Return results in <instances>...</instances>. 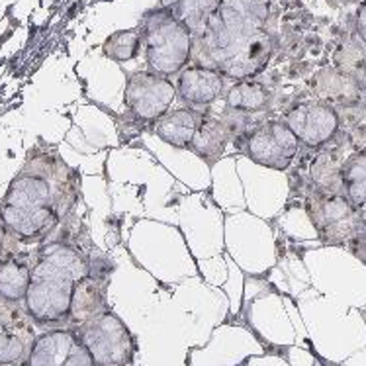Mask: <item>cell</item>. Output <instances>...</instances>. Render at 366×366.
Returning <instances> with one entry per match:
<instances>
[{"instance_id":"obj_1","label":"cell","mask_w":366,"mask_h":366,"mask_svg":"<svg viewBox=\"0 0 366 366\" xmlns=\"http://www.w3.org/2000/svg\"><path fill=\"white\" fill-rule=\"evenodd\" d=\"M274 41L269 31L229 8L219 6L194 39L196 65L214 69L235 81L253 79L269 65Z\"/></svg>"},{"instance_id":"obj_2","label":"cell","mask_w":366,"mask_h":366,"mask_svg":"<svg viewBox=\"0 0 366 366\" xmlns=\"http://www.w3.org/2000/svg\"><path fill=\"white\" fill-rule=\"evenodd\" d=\"M92 274V262L75 247L45 245L31 267V285L24 310L39 325H63L71 322L73 296L79 282Z\"/></svg>"},{"instance_id":"obj_3","label":"cell","mask_w":366,"mask_h":366,"mask_svg":"<svg viewBox=\"0 0 366 366\" xmlns=\"http://www.w3.org/2000/svg\"><path fill=\"white\" fill-rule=\"evenodd\" d=\"M139 30L151 73L169 79L180 73L192 59L194 38L187 26L179 22L169 10L161 6L147 10L142 18Z\"/></svg>"},{"instance_id":"obj_4","label":"cell","mask_w":366,"mask_h":366,"mask_svg":"<svg viewBox=\"0 0 366 366\" xmlns=\"http://www.w3.org/2000/svg\"><path fill=\"white\" fill-rule=\"evenodd\" d=\"M71 329H75L94 366H129L134 362V335L120 315L110 310Z\"/></svg>"},{"instance_id":"obj_5","label":"cell","mask_w":366,"mask_h":366,"mask_svg":"<svg viewBox=\"0 0 366 366\" xmlns=\"http://www.w3.org/2000/svg\"><path fill=\"white\" fill-rule=\"evenodd\" d=\"M306 209L323 243L329 245L355 243L362 233L359 209L345 198V194L323 192L315 188L307 196Z\"/></svg>"},{"instance_id":"obj_6","label":"cell","mask_w":366,"mask_h":366,"mask_svg":"<svg viewBox=\"0 0 366 366\" xmlns=\"http://www.w3.org/2000/svg\"><path fill=\"white\" fill-rule=\"evenodd\" d=\"M243 153L253 163L286 171L298 155L300 142L282 120H267L243 135Z\"/></svg>"},{"instance_id":"obj_7","label":"cell","mask_w":366,"mask_h":366,"mask_svg":"<svg viewBox=\"0 0 366 366\" xmlns=\"http://www.w3.org/2000/svg\"><path fill=\"white\" fill-rule=\"evenodd\" d=\"M177 86L167 76L139 71L127 76L124 102L129 114L139 122H157L169 114Z\"/></svg>"},{"instance_id":"obj_8","label":"cell","mask_w":366,"mask_h":366,"mask_svg":"<svg viewBox=\"0 0 366 366\" xmlns=\"http://www.w3.org/2000/svg\"><path fill=\"white\" fill-rule=\"evenodd\" d=\"M286 126L290 127L292 134L298 137L300 143L306 147H322L329 143L337 134H339V114L329 104L322 102H306L290 108L286 112Z\"/></svg>"},{"instance_id":"obj_9","label":"cell","mask_w":366,"mask_h":366,"mask_svg":"<svg viewBox=\"0 0 366 366\" xmlns=\"http://www.w3.org/2000/svg\"><path fill=\"white\" fill-rule=\"evenodd\" d=\"M36 339L26 310L0 298V366L26 365Z\"/></svg>"},{"instance_id":"obj_10","label":"cell","mask_w":366,"mask_h":366,"mask_svg":"<svg viewBox=\"0 0 366 366\" xmlns=\"http://www.w3.org/2000/svg\"><path fill=\"white\" fill-rule=\"evenodd\" d=\"M225 79L222 73L208 67H188L177 79V94L190 108L209 106L224 94Z\"/></svg>"},{"instance_id":"obj_11","label":"cell","mask_w":366,"mask_h":366,"mask_svg":"<svg viewBox=\"0 0 366 366\" xmlns=\"http://www.w3.org/2000/svg\"><path fill=\"white\" fill-rule=\"evenodd\" d=\"M2 206L22 209H57L53 204L51 182L47 177L36 171H24L16 177L14 182L8 188Z\"/></svg>"},{"instance_id":"obj_12","label":"cell","mask_w":366,"mask_h":366,"mask_svg":"<svg viewBox=\"0 0 366 366\" xmlns=\"http://www.w3.org/2000/svg\"><path fill=\"white\" fill-rule=\"evenodd\" d=\"M0 219L10 233L22 239H38L49 233L59 222V212L51 208L22 209L0 204Z\"/></svg>"},{"instance_id":"obj_13","label":"cell","mask_w":366,"mask_h":366,"mask_svg":"<svg viewBox=\"0 0 366 366\" xmlns=\"http://www.w3.org/2000/svg\"><path fill=\"white\" fill-rule=\"evenodd\" d=\"M204 112H198L196 108H180L164 114L161 120L155 122V135L161 142L171 145L174 149H190V143L194 139V134Z\"/></svg>"},{"instance_id":"obj_14","label":"cell","mask_w":366,"mask_h":366,"mask_svg":"<svg viewBox=\"0 0 366 366\" xmlns=\"http://www.w3.org/2000/svg\"><path fill=\"white\" fill-rule=\"evenodd\" d=\"M229 142H232L229 124H225L224 120H217L212 114H204L188 151H192L194 155H198L208 164H214L224 155Z\"/></svg>"},{"instance_id":"obj_15","label":"cell","mask_w":366,"mask_h":366,"mask_svg":"<svg viewBox=\"0 0 366 366\" xmlns=\"http://www.w3.org/2000/svg\"><path fill=\"white\" fill-rule=\"evenodd\" d=\"M106 285L104 278L90 274L79 282L73 296V307H71V323L73 327L89 322L97 315L104 314L106 310Z\"/></svg>"},{"instance_id":"obj_16","label":"cell","mask_w":366,"mask_h":366,"mask_svg":"<svg viewBox=\"0 0 366 366\" xmlns=\"http://www.w3.org/2000/svg\"><path fill=\"white\" fill-rule=\"evenodd\" d=\"M161 8L169 10L179 22L187 26L192 38H198L206 28L209 16L219 8V0H159Z\"/></svg>"},{"instance_id":"obj_17","label":"cell","mask_w":366,"mask_h":366,"mask_svg":"<svg viewBox=\"0 0 366 366\" xmlns=\"http://www.w3.org/2000/svg\"><path fill=\"white\" fill-rule=\"evenodd\" d=\"M31 285V267L20 259L0 261V298L18 304L26 300Z\"/></svg>"},{"instance_id":"obj_18","label":"cell","mask_w":366,"mask_h":366,"mask_svg":"<svg viewBox=\"0 0 366 366\" xmlns=\"http://www.w3.org/2000/svg\"><path fill=\"white\" fill-rule=\"evenodd\" d=\"M341 187L349 202L359 209L366 204V151H355L341 167Z\"/></svg>"},{"instance_id":"obj_19","label":"cell","mask_w":366,"mask_h":366,"mask_svg":"<svg viewBox=\"0 0 366 366\" xmlns=\"http://www.w3.org/2000/svg\"><path fill=\"white\" fill-rule=\"evenodd\" d=\"M270 94L259 82L251 81H237L232 89L225 92V104L229 110L237 112L254 114L262 112L269 108Z\"/></svg>"},{"instance_id":"obj_20","label":"cell","mask_w":366,"mask_h":366,"mask_svg":"<svg viewBox=\"0 0 366 366\" xmlns=\"http://www.w3.org/2000/svg\"><path fill=\"white\" fill-rule=\"evenodd\" d=\"M143 45V36L139 28H127V30L114 31L110 38L102 45V51L108 59L126 63L139 55Z\"/></svg>"},{"instance_id":"obj_21","label":"cell","mask_w":366,"mask_h":366,"mask_svg":"<svg viewBox=\"0 0 366 366\" xmlns=\"http://www.w3.org/2000/svg\"><path fill=\"white\" fill-rule=\"evenodd\" d=\"M219 6L229 8L261 28H264L270 16V0H219Z\"/></svg>"},{"instance_id":"obj_22","label":"cell","mask_w":366,"mask_h":366,"mask_svg":"<svg viewBox=\"0 0 366 366\" xmlns=\"http://www.w3.org/2000/svg\"><path fill=\"white\" fill-rule=\"evenodd\" d=\"M59 366H94V362L90 359L89 351L84 349V345L81 343V339H79V343L75 345V349L71 351L67 360Z\"/></svg>"},{"instance_id":"obj_23","label":"cell","mask_w":366,"mask_h":366,"mask_svg":"<svg viewBox=\"0 0 366 366\" xmlns=\"http://www.w3.org/2000/svg\"><path fill=\"white\" fill-rule=\"evenodd\" d=\"M357 31H359V38L366 44V2L359 8V14H357Z\"/></svg>"},{"instance_id":"obj_24","label":"cell","mask_w":366,"mask_h":366,"mask_svg":"<svg viewBox=\"0 0 366 366\" xmlns=\"http://www.w3.org/2000/svg\"><path fill=\"white\" fill-rule=\"evenodd\" d=\"M359 216H360V229H362L359 239H366V204L359 208Z\"/></svg>"}]
</instances>
